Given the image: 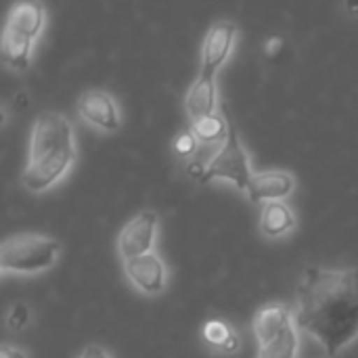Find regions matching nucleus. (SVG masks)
<instances>
[{
    "instance_id": "f257e3e1",
    "label": "nucleus",
    "mask_w": 358,
    "mask_h": 358,
    "mask_svg": "<svg viewBox=\"0 0 358 358\" xmlns=\"http://www.w3.org/2000/svg\"><path fill=\"white\" fill-rule=\"evenodd\" d=\"M296 323L336 358L358 340V266H308L296 287Z\"/></svg>"
},
{
    "instance_id": "f03ea898",
    "label": "nucleus",
    "mask_w": 358,
    "mask_h": 358,
    "mask_svg": "<svg viewBox=\"0 0 358 358\" xmlns=\"http://www.w3.org/2000/svg\"><path fill=\"white\" fill-rule=\"evenodd\" d=\"M78 159L76 130L67 115L42 111L29 134L27 164L21 174L25 191L40 195L57 187Z\"/></svg>"
},
{
    "instance_id": "7ed1b4c3",
    "label": "nucleus",
    "mask_w": 358,
    "mask_h": 358,
    "mask_svg": "<svg viewBox=\"0 0 358 358\" xmlns=\"http://www.w3.org/2000/svg\"><path fill=\"white\" fill-rule=\"evenodd\" d=\"M61 254V243L55 237L40 233H17L2 241L0 271L2 275L34 277L50 271Z\"/></svg>"
},
{
    "instance_id": "20e7f679",
    "label": "nucleus",
    "mask_w": 358,
    "mask_h": 358,
    "mask_svg": "<svg viewBox=\"0 0 358 358\" xmlns=\"http://www.w3.org/2000/svg\"><path fill=\"white\" fill-rule=\"evenodd\" d=\"M252 162L250 155L241 143V136L235 128L233 122H229V134L216 155L206 164L203 174L199 176V182H214V180H224L235 185L239 191H248L250 180H252Z\"/></svg>"
},
{
    "instance_id": "39448f33",
    "label": "nucleus",
    "mask_w": 358,
    "mask_h": 358,
    "mask_svg": "<svg viewBox=\"0 0 358 358\" xmlns=\"http://www.w3.org/2000/svg\"><path fill=\"white\" fill-rule=\"evenodd\" d=\"M159 235V214L155 210H141L120 231L115 248L120 260H130L155 250Z\"/></svg>"
},
{
    "instance_id": "423d86ee",
    "label": "nucleus",
    "mask_w": 358,
    "mask_h": 358,
    "mask_svg": "<svg viewBox=\"0 0 358 358\" xmlns=\"http://www.w3.org/2000/svg\"><path fill=\"white\" fill-rule=\"evenodd\" d=\"M76 111L84 124H88L99 132L111 134L122 128V107L117 99L107 90L92 88L82 92L78 96Z\"/></svg>"
},
{
    "instance_id": "0eeeda50",
    "label": "nucleus",
    "mask_w": 358,
    "mask_h": 358,
    "mask_svg": "<svg viewBox=\"0 0 358 358\" xmlns=\"http://www.w3.org/2000/svg\"><path fill=\"white\" fill-rule=\"evenodd\" d=\"M122 266H124L128 283L136 292H141L143 296L155 298V296H162L168 289L170 271H168L166 262L162 260V256L155 250L149 252V254L124 260Z\"/></svg>"
},
{
    "instance_id": "6e6552de",
    "label": "nucleus",
    "mask_w": 358,
    "mask_h": 358,
    "mask_svg": "<svg viewBox=\"0 0 358 358\" xmlns=\"http://www.w3.org/2000/svg\"><path fill=\"white\" fill-rule=\"evenodd\" d=\"M239 29L233 21L220 19L214 21L201 42V71L206 76L216 78V73L222 69V65L231 59L235 44H237Z\"/></svg>"
},
{
    "instance_id": "1a4fd4ad",
    "label": "nucleus",
    "mask_w": 358,
    "mask_h": 358,
    "mask_svg": "<svg viewBox=\"0 0 358 358\" xmlns=\"http://www.w3.org/2000/svg\"><path fill=\"white\" fill-rule=\"evenodd\" d=\"M296 176L289 170H266L254 172L250 187L245 191L252 203H268V201H285L296 191Z\"/></svg>"
},
{
    "instance_id": "9d476101",
    "label": "nucleus",
    "mask_w": 358,
    "mask_h": 358,
    "mask_svg": "<svg viewBox=\"0 0 358 358\" xmlns=\"http://www.w3.org/2000/svg\"><path fill=\"white\" fill-rule=\"evenodd\" d=\"M296 321V308L283 302H268L254 313L252 329L258 346L281 336Z\"/></svg>"
},
{
    "instance_id": "9b49d317",
    "label": "nucleus",
    "mask_w": 358,
    "mask_h": 358,
    "mask_svg": "<svg viewBox=\"0 0 358 358\" xmlns=\"http://www.w3.org/2000/svg\"><path fill=\"white\" fill-rule=\"evenodd\" d=\"M46 4L42 0H17L6 15L4 27L38 42L46 27Z\"/></svg>"
},
{
    "instance_id": "f8f14e48",
    "label": "nucleus",
    "mask_w": 358,
    "mask_h": 358,
    "mask_svg": "<svg viewBox=\"0 0 358 358\" xmlns=\"http://www.w3.org/2000/svg\"><path fill=\"white\" fill-rule=\"evenodd\" d=\"M218 109H220V96H218L216 78L199 73L185 96V111H187L189 124L206 115H214L218 113Z\"/></svg>"
},
{
    "instance_id": "ddd939ff",
    "label": "nucleus",
    "mask_w": 358,
    "mask_h": 358,
    "mask_svg": "<svg viewBox=\"0 0 358 358\" xmlns=\"http://www.w3.org/2000/svg\"><path fill=\"white\" fill-rule=\"evenodd\" d=\"M298 227V216L294 208L287 201H268L262 203L260 218H258V231L264 239H283L292 235Z\"/></svg>"
},
{
    "instance_id": "4468645a",
    "label": "nucleus",
    "mask_w": 358,
    "mask_h": 358,
    "mask_svg": "<svg viewBox=\"0 0 358 358\" xmlns=\"http://www.w3.org/2000/svg\"><path fill=\"white\" fill-rule=\"evenodd\" d=\"M34 46H36V42L31 38H27L23 34H17V31H10V29L4 27L0 50H2V61H4V65L10 71L23 73V71H27L31 67Z\"/></svg>"
},
{
    "instance_id": "2eb2a0df",
    "label": "nucleus",
    "mask_w": 358,
    "mask_h": 358,
    "mask_svg": "<svg viewBox=\"0 0 358 358\" xmlns=\"http://www.w3.org/2000/svg\"><path fill=\"white\" fill-rule=\"evenodd\" d=\"M201 338L203 342L218 355H235L241 346L237 329H233L227 321L220 319H210L201 327Z\"/></svg>"
},
{
    "instance_id": "dca6fc26",
    "label": "nucleus",
    "mask_w": 358,
    "mask_h": 358,
    "mask_svg": "<svg viewBox=\"0 0 358 358\" xmlns=\"http://www.w3.org/2000/svg\"><path fill=\"white\" fill-rule=\"evenodd\" d=\"M229 111L227 107H222V111L214 113V115H206L197 122H193L189 128L197 134L201 145H222L227 134H229Z\"/></svg>"
},
{
    "instance_id": "f3484780",
    "label": "nucleus",
    "mask_w": 358,
    "mask_h": 358,
    "mask_svg": "<svg viewBox=\"0 0 358 358\" xmlns=\"http://www.w3.org/2000/svg\"><path fill=\"white\" fill-rule=\"evenodd\" d=\"M300 327L294 321L281 336L258 346V358H298L300 357Z\"/></svg>"
},
{
    "instance_id": "a211bd4d",
    "label": "nucleus",
    "mask_w": 358,
    "mask_h": 358,
    "mask_svg": "<svg viewBox=\"0 0 358 358\" xmlns=\"http://www.w3.org/2000/svg\"><path fill=\"white\" fill-rule=\"evenodd\" d=\"M199 147H201V143H199L197 134H195L191 128H189V130L178 132V134L174 136V141H172V149H174V153H176L178 157H182V159H189V157L197 155Z\"/></svg>"
},
{
    "instance_id": "6ab92c4d",
    "label": "nucleus",
    "mask_w": 358,
    "mask_h": 358,
    "mask_svg": "<svg viewBox=\"0 0 358 358\" xmlns=\"http://www.w3.org/2000/svg\"><path fill=\"white\" fill-rule=\"evenodd\" d=\"M31 321V313L27 308V304L19 302V304H13L8 308V315H6V325L10 331H21L27 323Z\"/></svg>"
},
{
    "instance_id": "aec40b11",
    "label": "nucleus",
    "mask_w": 358,
    "mask_h": 358,
    "mask_svg": "<svg viewBox=\"0 0 358 358\" xmlns=\"http://www.w3.org/2000/svg\"><path fill=\"white\" fill-rule=\"evenodd\" d=\"M283 48H285V42H283L281 36H273V38H268V40L264 42V55H266L268 59L279 57Z\"/></svg>"
},
{
    "instance_id": "412c9836",
    "label": "nucleus",
    "mask_w": 358,
    "mask_h": 358,
    "mask_svg": "<svg viewBox=\"0 0 358 358\" xmlns=\"http://www.w3.org/2000/svg\"><path fill=\"white\" fill-rule=\"evenodd\" d=\"M78 358H113L109 355V350L105 348V346H101V344H88Z\"/></svg>"
},
{
    "instance_id": "4be33fe9",
    "label": "nucleus",
    "mask_w": 358,
    "mask_h": 358,
    "mask_svg": "<svg viewBox=\"0 0 358 358\" xmlns=\"http://www.w3.org/2000/svg\"><path fill=\"white\" fill-rule=\"evenodd\" d=\"M0 358H27V352L19 346H13V344H2L0 348Z\"/></svg>"
},
{
    "instance_id": "5701e85b",
    "label": "nucleus",
    "mask_w": 358,
    "mask_h": 358,
    "mask_svg": "<svg viewBox=\"0 0 358 358\" xmlns=\"http://www.w3.org/2000/svg\"><path fill=\"white\" fill-rule=\"evenodd\" d=\"M346 13L352 17H358V0H346Z\"/></svg>"
}]
</instances>
